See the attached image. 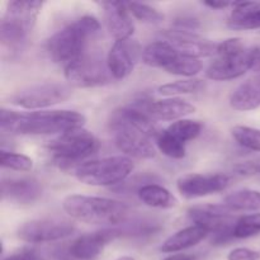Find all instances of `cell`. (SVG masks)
<instances>
[{
  "label": "cell",
  "mask_w": 260,
  "mask_h": 260,
  "mask_svg": "<svg viewBox=\"0 0 260 260\" xmlns=\"http://www.w3.org/2000/svg\"><path fill=\"white\" fill-rule=\"evenodd\" d=\"M135 164L131 157L124 155L89 160L73 169L79 182L91 187H113L126 182L132 174Z\"/></svg>",
  "instance_id": "cell-5"
},
{
  "label": "cell",
  "mask_w": 260,
  "mask_h": 260,
  "mask_svg": "<svg viewBox=\"0 0 260 260\" xmlns=\"http://www.w3.org/2000/svg\"><path fill=\"white\" fill-rule=\"evenodd\" d=\"M42 196V184L33 177L4 178L2 180L3 201L27 206L37 202Z\"/></svg>",
  "instance_id": "cell-16"
},
{
  "label": "cell",
  "mask_w": 260,
  "mask_h": 260,
  "mask_svg": "<svg viewBox=\"0 0 260 260\" xmlns=\"http://www.w3.org/2000/svg\"><path fill=\"white\" fill-rule=\"evenodd\" d=\"M223 205L228 206L231 211H250V212H260V192L255 189L235 190L226 196Z\"/></svg>",
  "instance_id": "cell-25"
},
{
  "label": "cell",
  "mask_w": 260,
  "mask_h": 260,
  "mask_svg": "<svg viewBox=\"0 0 260 260\" xmlns=\"http://www.w3.org/2000/svg\"><path fill=\"white\" fill-rule=\"evenodd\" d=\"M73 95L69 84L42 83L27 86L13 94L9 102L23 109H45L63 103Z\"/></svg>",
  "instance_id": "cell-8"
},
{
  "label": "cell",
  "mask_w": 260,
  "mask_h": 260,
  "mask_svg": "<svg viewBox=\"0 0 260 260\" xmlns=\"http://www.w3.org/2000/svg\"><path fill=\"white\" fill-rule=\"evenodd\" d=\"M126 4L129 14L134 15L140 22L147 23V24H159L164 20V14L150 5L136 2L126 3Z\"/></svg>",
  "instance_id": "cell-32"
},
{
  "label": "cell",
  "mask_w": 260,
  "mask_h": 260,
  "mask_svg": "<svg viewBox=\"0 0 260 260\" xmlns=\"http://www.w3.org/2000/svg\"><path fill=\"white\" fill-rule=\"evenodd\" d=\"M137 197L144 205L152 208H161V210L175 207L178 203L177 198L170 193V190L156 183L142 185L137 190Z\"/></svg>",
  "instance_id": "cell-24"
},
{
  "label": "cell",
  "mask_w": 260,
  "mask_h": 260,
  "mask_svg": "<svg viewBox=\"0 0 260 260\" xmlns=\"http://www.w3.org/2000/svg\"><path fill=\"white\" fill-rule=\"evenodd\" d=\"M85 116L76 111H41L32 113H19L2 108L0 128L3 134L17 135H65L75 129L84 128Z\"/></svg>",
  "instance_id": "cell-1"
},
{
  "label": "cell",
  "mask_w": 260,
  "mask_h": 260,
  "mask_svg": "<svg viewBox=\"0 0 260 260\" xmlns=\"http://www.w3.org/2000/svg\"><path fill=\"white\" fill-rule=\"evenodd\" d=\"M147 111L155 121H180L184 117L194 113L196 107L185 99L167 98L159 101H149Z\"/></svg>",
  "instance_id": "cell-18"
},
{
  "label": "cell",
  "mask_w": 260,
  "mask_h": 260,
  "mask_svg": "<svg viewBox=\"0 0 260 260\" xmlns=\"http://www.w3.org/2000/svg\"><path fill=\"white\" fill-rule=\"evenodd\" d=\"M116 260H136V259L132 258V256L124 255V256H121V258H118V259H116Z\"/></svg>",
  "instance_id": "cell-42"
},
{
  "label": "cell",
  "mask_w": 260,
  "mask_h": 260,
  "mask_svg": "<svg viewBox=\"0 0 260 260\" xmlns=\"http://www.w3.org/2000/svg\"><path fill=\"white\" fill-rule=\"evenodd\" d=\"M210 235L207 230L197 225L188 226V228L182 229L177 231L173 235H170L164 243L160 246V251L162 253H179V251L187 250V249L193 248L198 245L201 241L205 240Z\"/></svg>",
  "instance_id": "cell-22"
},
{
  "label": "cell",
  "mask_w": 260,
  "mask_h": 260,
  "mask_svg": "<svg viewBox=\"0 0 260 260\" xmlns=\"http://www.w3.org/2000/svg\"><path fill=\"white\" fill-rule=\"evenodd\" d=\"M122 228H118L119 235L124 236H147L154 235L156 231H159L160 222L155 220H137L131 223H122Z\"/></svg>",
  "instance_id": "cell-34"
},
{
  "label": "cell",
  "mask_w": 260,
  "mask_h": 260,
  "mask_svg": "<svg viewBox=\"0 0 260 260\" xmlns=\"http://www.w3.org/2000/svg\"><path fill=\"white\" fill-rule=\"evenodd\" d=\"M167 129L169 135H172L178 141L187 145L188 142L196 140L201 135L203 129V124L200 121L194 119H180V121L173 122Z\"/></svg>",
  "instance_id": "cell-27"
},
{
  "label": "cell",
  "mask_w": 260,
  "mask_h": 260,
  "mask_svg": "<svg viewBox=\"0 0 260 260\" xmlns=\"http://www.w3.org/2000/svg\"><path fill=\"white\" fill-rule=\"evenodd\" d=\"M99 147V140L84 128L61 135L47 144L53 164L61 169H75L88 157L96 154Z\"/></svg>",
  "instance_id": "cell-4"
},
{
  "label": "cell",
  "mask_w": 260,
  "mask_h": 260,
  "mask_svg": "<svg viewBox=\"0 0 260 260\" xmlns=\"http://www.w3.org/2000/svg\"><path fill=\"white\" fill-rule=\"evenodd\" d=\"M43 2L14 0L7 5L0 24V38L8 47H19L35 28Z\"/></svg>",
  "instance_id": "cell-6"
},
{
  "label": "cell",
  "mask_w": 260,
  "mask_h": 260,
  "mask_svg": "<svg viewBox=\"0 0 260 260\" xmlns=\"http://www.w3.org/2000/svg\"><path fill=\"white\" fill-rule=\"evenodd\" d=\"M246 50L241 38H228L222 42L217 43L218 57H233V56L241 55Z\"/></svg>",
  "instance_id": "cell-35"
},
{
  "label": "cell",
  "mask_w": 260,
  "mask_h": 260,
  "mask_svg": "<svg viewBox=\"0 0 260 260\" xmlns=\"http://www.w3.org/2000/svg\"><path fill=\"white\" fill-rule=\"evenodd\" d=\"M205 88V81L201 79L190 78L182 79V80H175L172 83L160 85L157 91L161 95L168 96V98H177L178 95H185V94L198 93Z\"/></svg>",
  "instance_id": "cell-26"
},
{
  "label": "cell",
  "mask_w": 260,
  "mask_h": 260,
  "mask_svg": "<svg viewBox=\"0 0 260 260\" xmlns=\"http://www.w3.org/2000/svg\"><path fill=\"white\" fill-rule=\"evenodd\" d=\"M155 141H156V146L159 151L164 154L165 156L175 160L183 159L185 156V152H187V147L185 146L187 145L174 139L172 135L168 134L167 129H161V132H160Z\"/></svg>",
  "instance_id": "cell-28"
},
{
  "label": "cell",
  "mask_w": 260,
  "mask_h": 260,
  "mask_svg": "<svg viewBox=\"0 0 260 260\" xmlns=\"http://www.w3.org/2000/svg\"><path fill=\"white\" fill-rule=\"evenodd\" d=\"M42 258L37 255L35 250L32 249H22V250H18L15 253L10 254L9 256L4 258L3 260H41Z\"/></svg>",
  "instance_id": "cell-39"
},
{
  "label": "cell",
  "mask_w": 260,
  "mask_h": 260,
  "mask_svg": "<svg viewBox=\"0 0 260 260\" xmlns=\"http://www.w3.org/2000/svg\"><path fill=\"white\" fill-rule=\"evenodd\" d=\"M142 61L147 66L167 69L179 57V52L167 41L151 42L142 50Z\"/></svg>",
  "instance_id": "cell-23"
},
{
  "label": "cell",
  "mask_w": 260,
  "mask_h": 260,
  "mask_svg": "<svg viewBox=\"0 0 260 260\" xmlns=\"http://www.w3.org/2000/svg\"><path fill=\"white\" fill-rule=\"evenodd\" d=\"M202 69V61L197 60V58L187 57V56H183L179 53V57L169 68L165 69V71L172 74V75L185 76V78L190 79L197 75V74H200Z\"/></svg>",
  "instance_id": "cell-29"
},
{
  "label": "cell",
  "mask_w": 260,
  "mask_h": 260,
  "mask_svg": "<svg viewBox=\"0 0 260 260\" xmlns=\"http://www.w3.org/2000/svg\"><path fill=\"white\" fill-rule=\"evenodd\" d=\"M255 47L246 48L241 55L233 57H217L206 70V76L215 81H228L238 79L253 70Z\"/></svg>",
  "instance_id": "cell-14"
},
{
  "label": "cell",
  "mask_w": 260,
  "mask_h": 260,
  "mask_svg": "<svg viewBox=\"0 0 260 260\" xmlns=\"http://www.w3.org/2000/svg\"><path fill=\"white\" fill-rule=\"evenodd\" d=\"M229 103L238 112H249L260 107V74L244 81L230 95Z\"/></svg>",
  "instance_id": "cell-20"
},
{
  "label": "cell",
  "mask_w": 260,
  "mask_h": 260,
  "mask_svg": "<svg viewBox=\"0 0 260 260\" xmlns=\"http://www.w3.org/2000/svg\"><path fill=\"white\" fill-rule=\"evenodd\" d=\"M260 234V212L239 217L234 228L235 239H249Z\"/></svg>",
  "instance_id": "cell-31"
},
{
  "label": "cell",
  "mask_w": 260,
  "mask_h": 260,
  "mask_svg": "<svg viewBox=\"0 0 260 260\" xmlns=\"http://www.w3.org/2000/svg\"><path fill=\"white\" fill-rule=\"evenodd\" d=\"M228 174L210 173V174H185L178 178L177 189L187 200L206 197L223 192L230 185Z\"/></svg>",
  "instance_id": "cell-12"
},
{
  "label": "cell",
  "mask_w": 260,
  "mask_h": 260,
  "mask_svg": "<svg viewBox=\"0 0 260 260\" xmlns=\"http://www.w3.org/2000/svg\"><path fill=\"white\" fill-rule=\"evenodd\" d=\"M117 238H121L118 228H106L95 233L81 235L71 243L69 255L76 260H93L101 255L107 244Z\"/></svg>",
  "instance_id": "cell-15"
},
{
  "label": "cell",
  "mask_w": 260,
  "mask_h": 260,
  "mask_svg": "<svg viewBox=\"0 0 260 260\" xmlns=\"http://www.w3.org/2000/svg\"><path fill=\"white\" fill-rule=\"evenodd\" d=\"M0 162L4 169L14 170V172H30L33 168V160L27 155L17 154L13 151L2 150L0 152Z\"/></svg>",
  "instance_id": "cell-33"
},
{
  "label": "cell",
  "mask_w": 260,
  "mask_h": 260,
  "mask_svg": "<svg viewBox=\"0 0 260 260\" xmlns=\"http://www.w3.org/2000/svg\"><path fill=\"white\" fill-rule=\"evenodd\" d=\"M71 222L58 218H38L24 222L17 231L18 238L28 244H46L62 240L75 233Z\"/></svg>",
  "instance_id": "cell-11"
},
{
  "label": "cell",
  "mask_w": 260,
  "mask_h": 260,
  "mask_svg": "<svg viewBox=\"0 0 260 260\" xmlns=\"http://www.w3.org/2000/svg\"><path fill=\"white\" fill-rule=\"evenodd\" d=\"M104 13V23L109 35L116 41H126L134 35L135 25L129 17L126 3L106 2L101 3Z\"/></svg>",
  "instance_id": "cell-17"
},
{
  "label": "cell",
  "mask_w": 260,
  "mask_h": 260,
  "mask_svg": "<svg viewBox=\"0 0 260 260\" xmlns=\"http://www.w3.org/2000/svg\"><path fill=\"white\" fill-rule=\"evenodd\" d=\"M188 217L194 225L201 226L212 234L213 245H223L235 239L234 228L238 218L234 216V211L226 205H206L192 206L188 208Z\"/></svg>",
  "instance_id": "cell-7"
},
{
  "label": "cell",
  "mask_w": 260,
  "mask_h": 260,
  "mask_svg": "<svg viewBox=\"0 0 260 260\" xmlns=\"http://www.w3.org/2000/svg\"><path fill=\"white\" fill-rule=\"evenodd\" d=\"M131 43L126 41H114L107 56V66L113 79L121 80L127 78L135 68V56L131 51Z\"/></svg>",
  "instance_id": "cell-19"
},
{
  "label": "cell",
  "mask_w": 260,
  "mask_h": 260,
  "mask_svg": "<svg viewBox=\"0 0 260 260\" xmlns=\"http://www.w3.org/2000/svg\"><path fill=\"white\" fill-rule=\"evenodd\" d=\"M234 2H205L203 4L211 9H226V8H233Z\"/></svg>",
  "instance_id": "cell-40"
},
{
  "label": "cell",
  "mask_w": 260,
  "mask_h": 260,
  "mask_svg": "<svg viewBox=\"0 0 260 260\" xmlns=\"http://www.w3.org/2000/svg\"><path fill=\"white\" fill-rule=\"evenodd\" d=\"M167 42H169L180 55L201 60L203 57L217 53V43L205 40L196 32H187L172 28L164 32Z\"/></svg>",
  "instance_id": "cell-13"
},
{
  "label": "cell",
  "mask_w": 260,
  "mask_h": 260,
  "mask_svg": "<svg viewBox=\"0 0 260 260\" xmlns=\"http://www.w3.org/2000/svg\"><path fill=\"white\" fill-rule=\"evenodd\" d=\"M234 140L240 146L260 152V129L249 126H235L231 129Z\"/></svg>",
  "instance_id": "cell-30"
},
{
  "label": "cell",
  "mask_w": 260,
  "mask_h": 260,
  "mask_svg": "<svg viewBox=\"0 0 260 260\" xmlns=\"http://www.w3.org/2000/svg\"><path fill=\"white\" fill-rule=\"evenodd\" d=\"M228 27L235 30L260 29V3L234 2Z\"/></svg>",
  "instance_id": "cell-21"
},
{
  "label": "cell",
  "mask_w": 260,
  "mask_h": 260,
  "mask_svg": "<svg viewBox=\"0 0 260 260\" xmlns=\"http://www.w3.org/2000/svg\"><path fill=\"white\" fill-rule=\"evenodd\" d=\"M200 27V22H198L197 19H194V18L189 17L177 18V19L174 20V23H173V28L180 30H187V32H196Z\"/></svg>",
  "instance_id": "cell-38"
},
{
  "label": "cell",
  "mask_w": 260,
  "mask_h": 260,
  "mask_svg": "<svg viewBox=\"0 0 260 260\" xmlns=\"http://www.w3.org/2000/svg\"><path fill=\"white\" fill-rule=\"evenodd\" d=\"M65 78L69 85L75 88H95L109 84L113 76L109 73L107 62L94 56L84 55L66 66Z\"/></svg>",
  "instance_id": "cell-10"
},
{
  "label": "cell",
  "mask_w": 260,
  "mask_h": 260,
  "mask_svg": "<svg viewBox=\"0 0 260 260\" xmlns=\"http://www.w3.org/2000/svg\"><path fill=\"white\" fill-rule=\"evenodd\" d=\"M228 260H260V253L249 248H235L229 253Z\"/></svg>",
  "instance_id": "cell-37"
},
{
  "label": "cell",
  "mask_w": 260,
  "mask_h": 260,
  "mask_svg": "<svg viewBox=\"0 0 260 260\" xmlns=\"http://www.w3.org/2000/svg\"><path fill=\"white\" fill-rule=\"evenodd\" d=\"M234 172H235V174L245 178L260 175V159L239 162L234 167Z\"/></svg>",
  "instance_id": "cell-36"
},
{
  "label": "cell",
  "mask_w": 260,
  "mask_h": 260,
  "mask_svg": "<svg viewBox=\"0 0 260 260\" xmlns=\"http://www.w3.org/2000/svg\"><path fill=\"white\" fill-rule=\"evenodd\" d=\"M101 30V23L93 15H84L56 32L47 41V52L53 62L66 68L85 55L88 40Z\"/></svg>",
  "instance_id": "cell-3"
},
{
  "label": "cell",
  "mask_w": 260,
  "mask_h": 260,
  "mask_svg": "<svg viewBox=\"0 0 260 260\" xmlns=\"http://www.w3.org/2000/svg\"><path fill=\"white\" fill-rule=\"evenodd\" d=\"M162 260H194V256L190 254H172Z\"/></svg>",
  "instance_id": "cell-41"
},
{
  "label": "cell",
  "mask_w": 260,
  "mask_h": 260,
  "mask_svg": "<svg viewBox=\"0 0 260 260\" xmlns=\"http://www.w3.org/2000/svg\"><path fill=\"white\" fill-rule=\"evenodd\" d=\"M62 208L74 220L107 228H118L128 216V206L124 203L93 196H68L63 198Z\"/></svg>",
  "instance_id": "cell-2"
},
{
  "label": "cell",
  "mask_w": 260,
  "mask_h": 260,
  "mask_svg": "<svg viewBox=\"0 0 260 260\" xmlns=\"http://www.w3.org/2000/svg\"><path fill=\"white\" fill-rule=\"evenodd\" d=\"M109 128L117 147L123 152L124 156L146 160L152 159L156 155L152 139L147 137L127 122L119 119L114 114H111L109 118Z\"/></svg>",
  "instance_id": "cell-9"
},
{
  "label": "cell",
  "mask_w": 260,
  "mask_h": 260,
  "mask_svg": "<svg viewBox=\"0 0 260 260\" xmlns=\"http://www.w3.org/2000/svg\"><path fill=\"white\" fill-rule=\"evenodd\" d=\"M41 260H43V259H41Z\"/></svg>",
  "instance_id": "cell-43"
}]
</instances>
